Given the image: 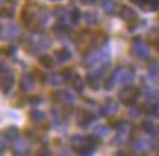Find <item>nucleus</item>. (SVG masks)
<instances>
[{"mask_svg":"<svg viewBox=\"0 0 159 156\" xmlns=\"http://www.w3.org/2000/svg\"><path fill=\"white\" fill-rule=\"evenodd\" d=\"M139 93H140L139 88H136V87H133V86H127L119 91L118 97L121 99V102L125 103L127 106H133V105L136 103V99H137V96H139Z\"/></svg>","mask_w":159,"mask_h":156,"instance_id":"nucleus-1","label":"nucleus"},{"mask_svg":"<svg viewBox=\"0 0 159 156\" xmlns=\"http://www.w3.org/2000/svg\"><path fill=\"white\" fill-rule=\"evenodd\" d=\"M30 152H31L30 145L25 141V140H19V141H16L15 146H13V149H12L13 156H30Z\"/></svg>","mask_w":159,"mask_h":156,"instance_id":"nucleus-2","label":"nucleus"},{"mask_svg":"<svg viewBox=\"0 0 159 156\" xmlns=\"http://www.w3.org/2000/svg\"><path fill=\"white\" fill-rule=\"evenodd\" d=\"M96 121V115H93L89 110H80V116H78V124L80 127L87 128L91 122Z\"/></svg>","mask_w":159,"mask_h":156,"instance_id":"nucleus-3","label":"nucleus"},{"mask_svg":"<svg viewBox=\"0 0 159 156\" xmlns=\"http://www.w3.org/2000/svg\"><path fill=\"white\" fill-rule=\"evenodd\" d=\"M118 112V103L112 100V99H109L105 102V105L102 106V109H100V115L102 116H109V115H114Z\"/></svg>","mask_w":159,"mask_h":156,"instance_id":"nucleus-4","label":"nucleus"},{"mask_svg":"<svg viewBox=\"0 0 159 156\" xmlns=\"http://www.w3.org/2000/svg\"><path fill=\"white\" fill-rule=\"evenodd\" d=\"M3 137L7 140H18L19 139V130H18L16 127H7L5 130Z\"/></svg>","mask_w":159,"mask_h":156,"instance_id":"nucleus-5","label":"nucleus"},{"mask_svg":"<svg viewBox=\"0 0 159 156\" xmlns=\"http://www.w3.org/2000/svg\"><path fill=\"white\" fill-rule=\"evenodd\" d=\"M33 86H34V80H33V77H24L22 80H21V88H22V91H28V90H31L33 88Z\"/></svg>","mask_w":159,"mask_h":156,"instance_id":"nucleus-6","label":"nucleus"},{"mask_svg":"<svg viewBox=\"0 0 159 156\" xmlns=\"http://www.w3.org/2000/svg\"><path fill=\"white\" fill-rule=\"evenodd\" d=\"M53 96H56V97H63V99H59L61 102H63V103H68V105H71L72 103V96L69 94V93H66V91H57L56 94H53Z\"/></svg>","mask_w":159,"mask_h":156,"instance_id":"nucleus-7","label":"nucleus"},{"mask_svg":"<svg viewBox=\"0 0 159 156\" xmlns=\"http://www.w3.org/2000/svg\"><path fill=\"white\" fill-rule=\"evenodd\" d=\"M44 112L43 110H31L30 112V118L33 119L34 122H41L43 119H44Z\"/></svg>","mask_w":159,"mask_h":156,"instance_id":"nucleus-8","label":"nucleus"},{"mask_svg":"<svg viewBox=\"0 0 159 156\" xmlns=\"http://www.w3.org/2000/svg\"><path fill=\"white\" fill-rule=\"evenodd\" d=\"M134 16H136V13L131 11V9H128V7H125V9H122V18L124 19H134Z\"/></svg>","mask_w":159,"mask_h":156,"instance_id":"nucleus-9","label":"nucleus"},{"mask_svg":"<svg viewBox=\"0 0 159 156\" xmlns=\"http://www.w3.org/2000/svg\"><path fill=\"white\" fill-rule=\"evenodd\" d=\"M143 130H144V131H146V133H153V130H155V127H153V124H152V122L150 121H144L143 122Z\"/></svg>","mask_w":159,"mask_h":156,"instance_id":"nucleus-10","label":"nucleus"},{"mask_svg":"<svg viewBox=\"0 0 159 156\" xmlns=\"http://www.w3.org/2000/svg\"><path fill=\"white\" fill-rule=\"evenodd\" d=\"M40 62H41V65H44V66H47V68H50L52 65H53V60H52V58H49V56L40 58Z\"/></svg>","mask_w":159,"mask_h":156,"instance_id":"nucleus-11","label":"nucleus"},{"mask_svg":"<svg viewBox=\"0 0 159 156\" xmlns=\"http://www.w3.org/2000/svg\"><path fill=\"white\" fill-rule=\"evenodd\" d=\"M74 88L78 93L83 91V88H84V87H83V81H81V78H75L74 80Z\"/></svg>","mask_w":159,"mask_h":156,"instance_id":"nucleus-12","label":"nucleus"},{"mask_svg":"<svg viewBox=\"0 0 159 156\" xmlns=\"http://www.w3.org/2000/svg\"><path fill=\"white\" fill-rule=\"evenodd\" d=\"M57 58L61 59V60H66V59L71 58V55L68 53V50H59L57 52Z\"/></svg>","mask_w":159,"mask_h":156,"instance_id":"nucleus-13","label":"nucleus"},{"mask_svg":"<svg viewBox=\"0 0 159 156\" xmlns=\"http://www.w3.org/2000/svg\"><path fill=\"white\" fill-rule=\"evenodd\" d=\"M140 114H142V108H131L130 110V115L133 116V118H137V116H140Z\"/></svg>","mask_w":159,"mask_h":156,"instance_id":"nucleus-14","label":"nucleus"},{"mask_svg":"<svg viewBox=\"0 0 159 156\" xmlns=\"http://www.w3.org/2000/svg\"><path fill=\"white\" fill-rule=\"evenodd\" d=\"M35 156H52V153L47 147H43V149H40V150L37 152V155Z\"/></svg>","mask_w":159,"mask_h":156,"instance_id":"nucleus-15","label":"nucleus"},{"mask_svg":"<svg viewBox=\"0 0 159 156\" xmlns=\"http://www.w3.org/2000/svg\"><path fill=\"white\" fill-rule=\"evenodd\" d=\"M150 109H152L150 112H152L155 116H159V103H158V105H153V106H152Z\"/></svg>","mask_w":159,"mask_h":156,"instance_id":"nucleus-16","label":"nucleus"},{"mask_svg":"<svg viewBox=\"0 0 159 156\" xmlns=\"http://www.w3.org/2000/svg\"><path fill=\"white\" fill-rule=\"evenodd\" d=\"M78 19H80V12L74 11L72 12V22H78Z\"/></svg>","mask_w":159,"mask_h":156,"instance_id":"nucleus-17","label":"nucleus"},{"mask_svg":"<svg viewBox=\"0 0 159 156\" xmlns=\"http://www.w3.org/2000/svg\"><path fill=\"white\" fill-rule=\"evenodd\" d=\"M40 102H41V99H40L39 96H34V97L30 99V103H33V105H37V103H40Z\"/></svg>","mask_w":159,"mask_h":156,"instance_id":"nucleus-18","label":"nucleus"},{"mask_svg":"<svg viewBox=\"0 0 159 156\" xmlns=\"http://www.w3.org/2000/svg\"><path fill=\"white\" fill-rule=\"evenodd\" d=\"M63 78L66 81L71 80V71H63Z\"/></svg>","mask_w":159,"mask_h":156,"instance_id":"nucleus-19","label":"nucleus"},{"mask_svg":"<svg viewBox=\"0 0 159 156\" xmlns=\"http://www.w3.org/2000/svg\"><path fill=\"white\" fill-rule=\"evenodd\" d=\"M116 156H130V155H128V153H125V152H118Z\"/></svg>","mask_w":159,"mask_h":156,"instance_id":"nucleus-20","label":"nucleus"}]
</instances>
